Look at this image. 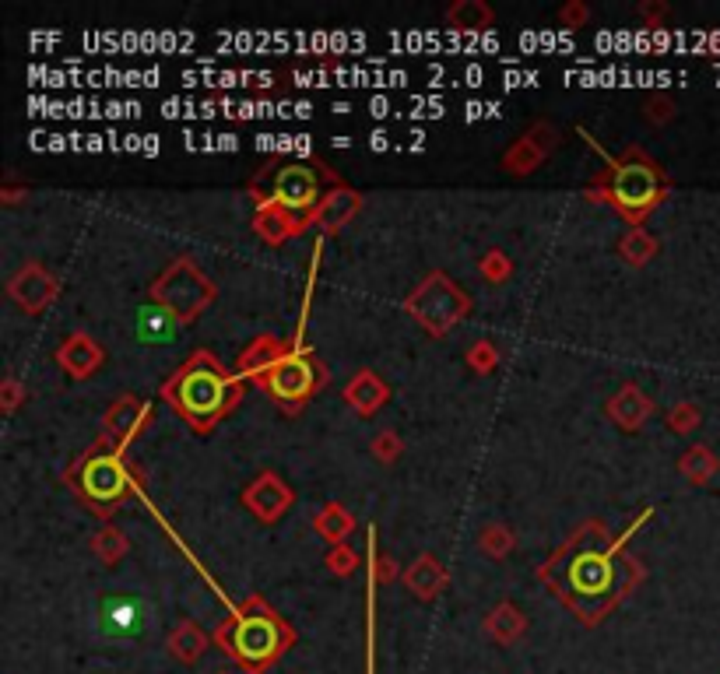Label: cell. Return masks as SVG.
I'll use <instances>...</instances> for the list:
<instances>
[{
  "mask_svg": "<svg viewBox=\"0 0 720 674\" xmlns=\"http://www.w3.org/2000/svg\"><path fill=\"white\" fill-rule=\"evenodd\" d=\"M215 639L222 650H229L232 657L246 667V671L260 674L292 646L296 636H292V629H288L260 597H253V601H246L243 608L232 611V618L215 632Z\"/></svg>",
  "mask_w": 720,
  "mask_h": 674,
  "instance_id": "1",
  "label": "cell"
},
{
  "mask_svg": "<svg viewBox=\"0 0 720 674\" xmlns=\"http://www.w3.org/2000/svg\"><path fill=\"white\" fill-rule=\"evenodd\" d=\"M162 394H166L169 401L183 411V418H187L194 429L208 432L211 425L229 411L232 380L222 373V369H218L215 355L197 352L194 359H190L187 366H183L180 373L166 383Z\"/></svg>",
  "mask_w": 720,
  "mask_h": 674,
  "instance_id": "2",
  "label": "cell"
},
{
  "mask_svg": "<svg viewBox=\"0 0 720 674\" xmlns=\"http://www.w3.org/2000/svg\"><path fill=\"white\" fill-rule=\"evenodd\" d=\"M664 194V180L657 173L654 162H643V158L633 155V162L626 165H615L612 180H608V201L629 215L633 222H640Z\"/></svg>",
  "mask_w": 720,
  "mask_h": 674,
  "instance_id": "3",
  "label": "cell"
},
{
  "mask_svg": "<svg viewBox=\"0 0 720 674\" xmlns=\"http://www.w3.org/2000/svg\"><path fill=\"white\" fill-rule=\"evenodd\" d=\"M408 309L422 327H429L432 334H443L450 323H457L464 316L468 299H464V292L454 285V281H447L443 274H432V278L408 299Z\"/></svg>",
  "mask_w": 720,
  "mask_h": 674,
  "instance_id": "4",
  "label": "cell"
},
{
  "mask_svg": "<svg viewBox=\"0 0 720 674\" xmlns=\"http://www.w3.org/2000/svg\"><path fill=\"white\" fill-rule=\"evenodd\" d=\"M211 295H215V288H211L208 278H204L194 264H187V260L169 267L159 285H155V302L173 309L180 320H190V316L201 313L211 302Z\"/></svg>",
  "mask_w": 720,
  "mask_h": 674,
  "instance_id": "5",
  "label": "cell"
},
{
  "mask_svg": "<svg viewBox=\"0 0 720 674\" xmlns=\"http://www.w3.org/2000/svg\"><path fill=\"white\" fill-rule=\"evenodd\" d=\"M317 383H320V369H317V362H313V355L303 352L299 341L285 359L274 362V366L264 373V387L271 390L274 401H285V404L306 401V397L317 390Z\"/></svg>",
  "mask_w": 720,
  "mask_h": 674,
  "instance_id": "6",
  "label": "cell"
},
{
  "mask_svg": "<svg viewBox=\"0 0 720 674\" xmlns=\"http://www.w3.org/2000/svg\"><path fill=\"white\" fill-rule=\"evenodd\" d=\"M81 488L92 502H116L127 495L130 488V474L127 467L120 464V457H109V453H99L85 464V474H81Z\"/></svg>",
  "mask_w": 720,
  "mask_h": 674,
  "instance_id": "7",
  "label": "cell"
},
{
  "mask_svg": "<svg viewBox=\"0 0 720 674\" xmlns=\"http://www.w3.org/2000/svg\"><path fill=\"white\" fill-rule=\"evenodd\" d=\"M320 201V183L306 165H285L274 176V204L285 211H310Z\"/></svg>",
  "mask_w": 720,
  "mask_h": 674,
  "instance_id": "8",
  "label": "cell"
},
{
  "mask_svg": "<svg viewBox=\"0 0 720 674\" xmlns=\"http://www.w3.org/2000/svg\"><path fill=\"white\" fill-rule=\"evenodd\" d=\"M243 502L260 520L271 524V520H278L281 513L292 506V488H288L278 474H260V478L243 492Z\"/></svg>",
  "mask_w": 720,
  "mask_h": 674,
  "instance_id": "9",
  "label": "cell"
},
{
  "mask_svg": "<svg viewBox=\"0 0 720 674\" xmlns=\"http://www.w3.org/2000/svg\"><path fill=\"white\" fill-rule=\"evenodd\" d=\"M102 632L113 639H127V636H137V632H144V604L134 601V597H106L102 601Z\"/></svg>",
  "mask_w": 720,
  "mask_h": 674,
  "instance_id": "10",
  "label": "cell"
},
{
  "mask_svg": "<svg viewBox=\"0 0 720 674\" xmlns=\"http://www.w3.org/2000/svg\"><path fill=\"white\" fill-rule=\"evenodd\" d=\"M180 323H183L180 316L173 309L159 306V302L141 306V313H137V341H144V345H169L180 334Z\"/></svg>",
  "mask_w": 720,
  "mask_h": 674,
  "instance_id": "11",
  "label": "cell"
},
{
  "mask_svg": "<svg viewBox=\"0 0 720 674\" xmlns=\"http://www.w3.org/2000/svg\"><path fill=\"white\" fill-rule=\"evenodd\" d=\"M11 295H15L29 313H39V309L57 295V281H53L43 267H25V271H18L15 281H11Z\"/></svg>",
  "mask_w": 720,
  "mask_h": 674,
  "instance_id": "12",
  "label": "cell"
},
{
  "mask_svg": "<svg viewBox=\"0 0 720 674\" xmlns=\"http://www.w3.org/2000/svg\"><path fill=\"white\" fill-rule=\"evenodd\" d=\"M57 359H60V366L67 369L71 376H88V373H95V366L102 362V352H99V345H95L92 337H85V334H71L64 341V348L57 352Z\"/></svg>",
  "mask_w": 720,
  "mask_h": 674,
  "instance_id": "13",
  "label": "cell"
},
{
  "mask_svg": "<svg viewBox=\"0 0 720 674\" xmlns=\"http://www.w3.org/2000/svg\"><path fill=\"white\" fill-rule=\"evenodd\" d=\"M608 415H612L615 425H622V429H640V422H647L650 415L647 394L636 387H622L619 394L608 401Z\"/></svg>",
  "mask_w": 720,
  "mask_h": 674,
  "instance_id": "14",
  "label": "cell"
},
{
  "mask_svg": "<svg viewBox=\"0 0 720 674\" xmlns=\"http://www.w3.org/2000/svg\"><path fill=\"white\" fill-rule=\"evenodd\" d=\"M573 587L580 594H601L612 583V562L608 555H584L580 562H573Z\"/></svg>",
  "mask_w": 720,
  "mask_h": 674,
  "instance_id": "15",
  "label": "cell"
},
{
  "mask_svg": "<svg viewBox=\"0 0 720 674\" xmlns=\"http://www.w3.org/2000/svg\"><path fill=\"white\" fill-rule=\"evenodd\" d=\"M355 211H359V197H355L352 190H334V194H327L324 201L317 204L313 222L324 225L327 232H334V229H341Z\"/></svg>",
  "mask_w": 720,
  "mask_h": 674,
  "instance_id": "16",
  "label": "cell"
},
{
  "mask_svg": "<svg viewBox=\"0 0 720 674\" xmlns=\"http://www.w3.org/2000/svg\"><path fill=\"white\" fill-rule=\"evenodd\" d=\"M404 580H408L411 594L422 597V601H432V597L443 590V583H447V573H443V566L432 559V555H422V559L404 573Z\"/></svg>",
  "mask_w": 720,
  "mask_h": 674,
  "instance_id": "17",
  "label": "cell"
},
{
  "mask_svg": "<svg viewBox=\"0 0 720 674\" xmlns=\"http://www.w3.org/2000/svg\"><path fill=\"white\" fill-rule=\"evenodd\" d=\"M204 646H208V636H204V629L197 622H180L173 629V636H169V653H173L180 664L201 660Z\"/></svg>",
  "mask_w": 720,
  "mask_h": 674,
  "instance_id": "18",
  "label": "cell"
},
{
  "mask_svg": "<svg viewBox=\"0 0 720 674\" xmlns=\"http://www.w3.org/2000/svg\"><path fill=\"white\" fill-rule=\"evenodd\" d=\"M485 629H489V636L496 639V643L510 646V643H517V639L524 636V629H527V618L520 615V611L513 608L510 601H506V604H499V608L492 611L489 618H485Z\"/></svg>",
  "mask_w": 720,
  "mask_h": 674,
  "instance_id": "19",
  "label": "cell"
},
{
  "mask_svg": "<svg viewBox=\"0 0 720 674\" xmlns=\"http://www.w3.org/2000/svg\"><path fill=\"white\" fill-rule=\"evenodd\" d=\"M345 397L362 411V415H373V411L380 408L383 401H387V387H383V383L376 380L373 373H359L352 383H348Z\"/></svg>",
  "mask_w": 720,
  "mask_h": 674,
  "instance_id": "20",
  "label": "cell"
},
{
  "mask_svg": "<svg viewBox=\"0 0 720 674\" xmlns=\"http://www.w3.org/2000/svg\"><path fill=\"white\" fill-rule=\"evenodd\" d=\"M285 355H281V345L274 341L271 334H264V337H257L253 341V348L250 352L239 359V376H257V373H267V369L274 366V362H281Z\"/></svg>",
  "mask_w": 720,
  "mask_h": 674,
  "instance_id": "21",
  "label": "cell"
},
{
  "mask_svg": "<svg viewBox=\"0 0 720 674\" xmlns=\"http://www.w3.org/2000/svg\"><path fill=\"white\" fill-rule=\"evenodd\" d=\"M317 531L324 534L327 541H341L348 531H352V517H348V513L341 510V506H334V502H331V506H327V510L320 513Z\"/></svg>",
  "mask_w": 720,
  "mask_h": 674,
  "instance_id": "22",
  "label": "cell"
},
{
  "mask_svg": "<svg viewBox=\"0 0 720 674\" xmlns=\"http://www.w3.org/2000/svg\"><path fill=\"white\" fill-rule=\"evenodd\" d=\"M450 22L457 25V29L471 32V29H485V25L492 22L489 8H482V4H461V8L450 11Z\"/></svg>",
  "mask_w": 720,
  "mask_h": 674,
  "instance_id": "23",
  "label": "cell"
},
{
  "mask_svg": "<svg viewBox=\"0 0 720 674\" xmlns=\"http://www.w3.org/2000/svg\"><path fill=\"white\" fill-rule=\"evenodd\" d=\"M292 218H288V211L285 208H278V204H271V208H264L260 211V218H257V232L264 239H271V243H278V239H285V232L278 229V225H288Z\"/></svg>",
  "mask_w": 720,
  "mask_h": 674,
  "instance_id": "24",
  "label": "cell"
},
{
  "mask_svg": "<svg viewBox=\"0 0 720 674\" xmlns=\"http://www.w3.org/2000/svg\"><path fill=\"white\" fill-rule=\"evenodd\" d=\"M95 552H99L106 562H116L123 552H127V541H123V534L116 531V527H106V531L95 538Z\"/></svg>",
  "mask_w": 720,
  "mask_h": 674,
  "instance_id": "25",
  "label": "cell"
},
{
  "mask_svg": "<svg viewBox=\"0 0 720 674\" xmlns=\"http://www.w3.org/2000/svg\"><path fill=\"white\" fill-rule=\"evenodd\" d=\"M622 253H626L633 264H640V260H647L650 253H654V239H650L643 229H633V236L622 243Z\"/></svg>",
  "mask_w": 720,
  "mask_h": 674,
  "instance_id": "26",
  "label": "cell"
},
{
  "mask_svg": "<svg viewBox=\"0 0 720 674\" xmlns=\"http://www.w3.org/2000/svg\"><path fill=\"white\" fill-rule=\"evenodd\" d=\"M510 545H513L510 531H503V527H489V531L482 534V548H489V552L496 555V559H499L503 552H510Z\"/></svg>",
  "mask_w": 720,
  "mask_h": 674,
  "instance_id": "27",
  "label": "cell"
},
{
  "mask_svg": "<svg viewBox=\"0 0 720 674\" xmlns=\"http://www.w3.org/2000/svg\"><path fill=\"white\" fill-rule=\"evenodd\" d=\"M355 566H359V562H355L352 552H345V548H334V552H331V569H334V573L348 576Z\"/></svg>",
  "mask_w": 720,
  "mask_h": 674,
  "instance_id": "28",
  "label": "cell"
},
{
  "mask_svg": "<svg viewBox=\"0 0 720 674\" xmlns=\"http://www.w3.org/2000/svg\"><path fill=\"white\" fill-rule=\"evenodd\" d=\"M482 271L489 274V278H506L510 274V264H503V257H499V250L489 253V260L482 264Z\"/></svg>",
  "mask_w": 720,
  "mask_h": 674,
  "instance_id": "29",
  "label": "cell"
},
{
  "mask_svg": "<svg viewBox=\"0 0 720 674\" xmlns=\"http://www.w3.org/2000/svg\"><path fill=\"white\" fill-rule=\"evenodd\" d=\"M376 453H380L383 460H394L397 453H401V443H397V436H390V432H387V436L376 439Z\"/></svg>",
  "mask_w": 720,
  "mask_h": 674,
  "instance_id": "30",
  "label": "cell"
},
{
  "mask_svg": "<svg viewBox=\"0 0 720 674\" xmlns=\"http://www.w3.org/2000/svg\"><path fill=\"white\" fill-rule=\"evenodd\" d=\"M471 362H475V369H482V373H489L492 369V348L489 345H478V348H471Z\"/></svg>",
  "mask_w": 720,
  "mask_h": 674,
  "instance_id": "31",
  "label": "cell"
},
{
  "mask_svg": "<svg viewBox=\"0 0 720 674\" xmlns=\"http://www.w3.org/2000/svg\"><path fill=\"white\" fill-rule=\"evenodd\" d=\"M689 418H696V411L692 408H682V411H671V429H689Z\"/></svg>",
  "mask_w": 720,
  "mask_h": 674,
  "instance_id": "32",
  "label": "cell"
},
{
  "mask_svg": "<svg viewBox=\"0 0 720 674\" xmlns=\"http://www.w3.org/2000/svg\"><path fill=\"white\" fill-rule=\"evenodd\" d=\"M15 401H18V387L15 383H8V408H15Z\"/></svg>",
  "mask_w": 720,
  "mask_h": 674,
  "instance_id": "33",
  "label": "cell"
},
{
  "mask_svg": "<svg viewBox=\"0 0 720 674\" xmlns=\"http://www.w3.org/2000/svg\"><path fill=\"white\" fill-rule=\"evenodd\" d=\"M218 674H229V671H218Z\"/></svg>",
  "mask_w": 720,
  "mask_h": 674,
  "instance_id": "34",
  "label": "cell"
}]
</instances>
